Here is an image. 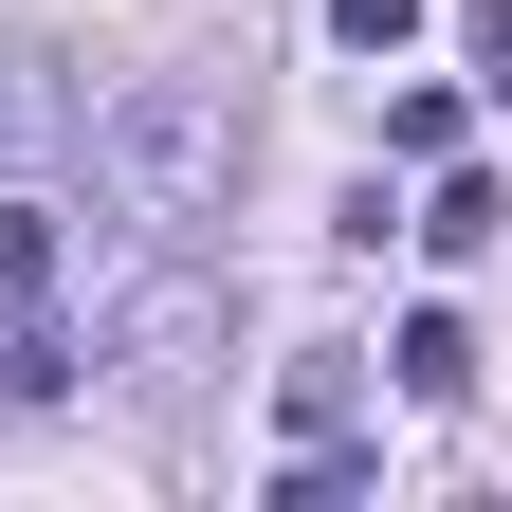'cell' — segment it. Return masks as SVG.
I'll list each match as a JSON object with an SVG mask.
<instances>
[{"label":"cell","instance_id":"6da1fadb","mask_svg":"<svg viewBox=\"0 0 512 512\" xmlns=\"http://www.w3.org/2000/svg\"><path fill=\"white\" fill-rule=\"evenodd\" d=\"M238 147H256V128H238L220 74H128V92L92 110V202L165 256V238H202V220L238 202Z\"/></svg>","mask_w":512,"mask_h":512},{"label":"cell","instance_id":"7a4b0ae2","mask_svg":"<svg viewBox=\"0 0 512 512\" xmlns=\"http://www.w3.org/2000/svg\"><path fill=\"white\" fill-rule=\"evenodd\" d=\"M202 348H220V293L183 275V238H165V275H128V293L92 311V366H128V384H165V403H183Z\"/></svg>","mask_w":512,"mask_h":512},{"label":"cell","instance_id":"3957f363","mask_svg":"<svg viewBox=\"0 0 512 512\" xmlns=\"http://www.w3.org/2000/svg\"><path fill=\"white\" fill-rule=\"evenodd\" d=\"M275 421H293V439H348V421H366V348H293V366H275Z\"/></svg>","mask_w":512,"mask_h":512},{"label":"cell","instance_id":"277c9868","mask_svg":"<svg viewBox=\"0 0 512 512\" xmlns=\"http://www.w3.org/2000/svg\"><path fill=\"white\" fill-rule=\"evenodd\" d=\"M494 220H512V183H494V165H458V147H439V202H421L403 238H421V256H476Z\"/></svg>","mask_w":512,"mask_h":512},{"label":"cell","instance_id":"5b68a950","mask_svg":"<svg viewBox=\"0 0 512 512\" xmlns=\"http://www.w3.org/2000/svg\"><path fill=\"white\" fill-rule=\"evenodd\" d=\"M384 366H403V403H458V384H476V330H458V311H403Z\"/></svg>","mask_w":512,"mask_h":512},{"label":"cell","instance_id":"8992f818","mask_svg":"<svg viewBox=\"0 0 512 512\" xmlns=\"http://www.w3.org/2000/svg\"><path fill=\"white\" fill-rule=\"evenodd\" d=\"M366 494V439H293V458H275V512H348Z\"/></svg>","mask_w":512,"mask_h":512},{"label":"cell","instance_id":"52a82bcc","mask_svg":"<svg viewBox=\"0 0 512 512\" xmlns=\"http://www.w3.org/2000/svg\"><path fill=\"white\" fill-rule=\"evenodd\" d=\"M19 311H55V220H37V202L0 220V330H19Z\"/></svg>","mask_w":512,"mask_h":512},{"label":"cell","instance_id":"ba28073f","mask_svg":"<svg viewBox=\"0 0 512 512\" xmlns=\"http://www.w3.org/2000/svg\"><path fill=\"white\" fill-rule=\"evenodd\" d=\"M330 37H348V55H403V37H421V0H330Z\"/></svg>","mask_w":512,"mask_h":512},{"label":"cell","instance_id":"9c48e42d","mask_svg":"<svg viewBox=\"0 0 512 512\" xmlns=\"http://www.w3.org/2000/svg\"><path fill=\"white\" fill-rule=\"evenodd\" d=\"M458 55H476V92H512V0H458Z\"/></svg>","mask_w":512,"mask_h":512}]
</instances>
